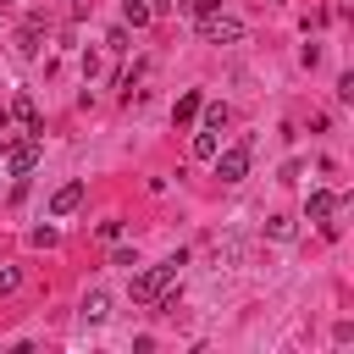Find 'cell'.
<instances>
[{"mask_svg": "<svg viewBox=\"0 0 354 354\" xmlns=\"http://www.w3.org/2000/svg\"><path fill=\"white\" fill-rule=\"evenodd\" d=\"M188 254L177 249L171 260H160V266H149V271H138L133 277V304H160L166 293H171V282H177V266H183Z\"/></svg>", "mask_w": 354, "mask_h": 354, "instance_id": "1", "label": "cell"}, {"mask_svg": "<svg viewBox=\"0 0 354 354\" xmlns=\"http://www.w3.org/2000/svg\"><path fill=\"white\" fill-rule=\"evenodd\" d=\"M249 149H254V138H243V144H232V149H216L210 160H216V177L221 183H243L249 177Z\"/></svg>", "mask_w": 354, "mask_h": 354, "instance_id": "2", "label": "cell"}, {"mask_svg": "<svg viewBox=\"0 0 354 354\" xmlns=\"http://www.w3.org/2000/svg\"><path fill=\"white\" fill-rule=\"evenodd\" d=\"M199 33H205V44H232V39H243V22L210 11V17H199Z\"/></svg>", "mask_w": 354, "mask_h": 354, "instance_id": "3", "label": "cell"}, {"mask_svg": "<svg viewBox=\"0 0 354 354\" xmlns=\"http://www.w3.org/2000/svg\"><path fill=\"white\" fill-rule=\"evenodd\" d=\"M83 205V183H66V188H55V199H50V216H72Z\"/></svg>", "mask_w": 354, "mask_h": 354, "instance_id": "4", "label": "cell"}, {"mask_svg": "<svg viewBox=\"0 0 354 354\" xmlns=\"http://www.w3.org/2000/svg\"><path fill=\"white\" fill-rule=\"evenodd\" d=\"M11 116H17V122H22L28 133H39V138H44V122H39V105H33L28 94H17V105H11Z\"/></svg>", "mask_w": 354, "mask_h": 354, "instance_id": "5", "label": "cell"}, {"mask_svg": "<svg viewBox=\"0 0 354 354\" xmlns=\"http://www.w3.org/2000/svg\"><path fill=\"white\" fill-rule=\"evenodd\" d=\"M332 210H337V194L332 188H315L310 194V221H332Z\"/></svg>", "mask_w": 354, "mask_h": 354, "instance_id": "6", "label": "cell"}, {"mask_svg": "<svg viewBox=\"0 0 354 354\" xmlns=\"http://www.w3.org/2000/svg\"><path fill=\"white\" fill-rule=\"evenodd\" d=\"M105 315H111V299L105 293H88L83 299V321H105Z\"/></svg>", "mask_w": 354, "mask_h": 354, "instance_id": "7", "label": "cell"}, {"mask_svg": "<svg viewBox=\"0 0 354 354\" xmlns=\"http://www.w3.org/2000/svg\"><path fill=\"white\" fill-rule=\"evenodd\" d=\"M122 17H127L133 28H144V22L155 17V6H144V0H127V6H122Z\"/></svg>", "mask_w": 354, "mask_h": 354, "instance_id": "8", "label": "cell"}, {"mask_svg": "<svg viewBox=\"0 0 354 354\" xmlns=\"http://www.w3.org/2000/svg\"><path fill=\"white\" fill-rule=\"evenodd\" d=\"M199 105H205V100H199V88H188V94L177 100V122H194V116H199Z\"/></svg>", "mask_w": 354, "mask_h": 354, "instance_id": "9", "label": "cell"}, {"mask_svg": "<svg viewBox=\"0 0 354 354\" xmlns=\"http://www.w3.org/2000/svg\"><path fill=\"white\" fill-rule=\"evenodd\" d=\"M194 155H199V160H210V155H216V127L194 133Z\"/></svg>", "mask_w": 354, "mask_h": 354, "instance_id": "10", "label": "cell"}, {"mask_svg": "<svg viewBox=\"0 0 354 354\" xmlns=\"http://www.w3.org/2000/svg\"><path fill=\"white\" fill-rule=\"evenodd\" d=\"M266 232H271V238H277V243H288V238H293V232H299V227H293V221H288V216H271V221H266Z\"/></svg>", "mask_w": 354, "mask_h": 354, "instance_id": "11", "label": "cell"}, {"mask_svg": "<svg viewBox=\"0 0 354 354\" xmlns=\"http://www.w3.org/2000/svg\"><path fill=\"white\" fill-rule=\"evenodd\" d=\"M199 111H205V127H216V133L227 127V105H221V100H216V105H199Z\"/></svg>", "mask_w": 354, "mask_h": 354, "instance_id": "12", "label": "cell"}, {"mask_svg": "<svg viewBox=\"0 0 354 354\" xmlns=\"http://www.w3.org/2000/svg\"><path fill=\"white\" fill-rule=\"evenodd\" d=\"M22 288V271L17 266H0V293H17Z\"/></svg>", "mask_w": 354, "mask_h": 354, "instance_id": "13", "label": "cell"}, {"mask_svg": "<svg viewBox=\"0 0 354 354\" xmlns=\"http://www.w3.org/2000/svg\"><path fill=\"white\" fill-rule=\"evenodd\" d=\"M216 6H221V0H194V17H210Z\"/></svg>", "mask_w": 354, "mask_h": 354, "instance_id": "14", "label": "cell"}, {"mask_svg": "<svg viewBox=\"0 0 354 354\" xmlns=\"http://www.w3.org/2000/svg\"><path fill=\"white\" fill-rule=\"evenodd\" d=\"M6 122H11V111H6V105H0V133H6Z\"/></svg>", "mask_w": 354, "mask_h": 354, "instance_id": "15", "label": "cell"}]
</instances>
